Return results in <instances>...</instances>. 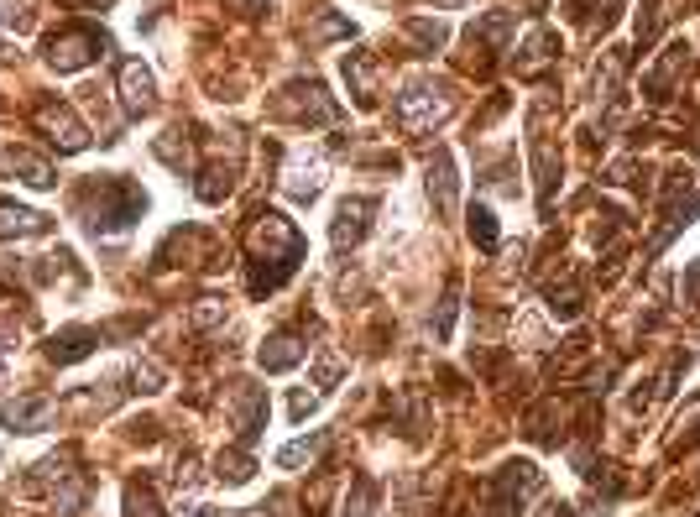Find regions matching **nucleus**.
<instances>
[{
	"instance_id": "obj_1",
	"label": "nucleus",
	"mask_w": 700,
	"mask_h": 517,
	"mask_svg": "<svg viewBox=\"0 0 700 517\" xmlns=\"http://www.w3.org/2000/svg\"><path fill=\"white\" fill-rule=\"evenodd\" d=\"M298 256H303V235L283 220V215H256L251 225V293L262 298L272 288H283L288 272L298 267Z\"/></svg>"
},
{
	"instance_id": "obj_2",
	"label": "nucleus",
	"mask_w": 700,
	"mask_h": 517,
	"mask_svg": "<svg viewBox=\"0 0 700 517\" xmlns=\"http://www.w3.org/2000/svg\"><path fill=\"white\" fill-rule=\"evenodd\" d=\"M79 209H84V225L95 235H115V230H126L147 215V194L131 178H95L84 188Z\"/></svg>"
},
{
	"instance_id": "obj_3",
	"label": "nucleus",
	"mask_w": 700,
	"mask_h": 517,
	"mask_svg": "<svg viewBox=\"0 0 700 517\" xmlns=\"http://www.w3.org/2000/svg\"><path fill=\"white\" fill-rule=\"evenodd\" d=\"M110 53V37L95 32V27H74V32H58L48 42V63L58 68V74H79L84 63H95Z\"/></svg>"
},
{
	"instance_id": "obj_4",
	"label": "nucleus",
	"mask_w": 700,
	"mask_h": 517,
	"mask_svg": "<svg viewBox=\"0 0 700 517\" xmlns=\"http://www.w3.org/2000/svg\"><path fill=\"white\" fill-rule=\"evenodd\" d=\"M32 126H37L42 136H48L58 152H84V147H89V131H84V121H79V115L68 110L63 100H42V105L32 110Z\"/></svg>"
},
{
	"instance_id": "obj_5",
	"label": "nucleus",
	"mask_w": 700,
	"mask_h": 517,
	"mask_svg": "<svg viewBox=\"0 0 700 517\" xmlns=\"http://www.w3.org/2000/svg\"><path fill=\"white\" fill-rule=\"evenodd\" d=\"M450 94L445 89H434V84H413L408 94H398V121L403 131H434L439 121L450 115Z\"/></svg>"
},
{
	"instance_id": "obj_6",
	"label": "nucleus",
	"mask_w": 700,
	"mask_h": 517,
	"mask_svg": "<svg viewBox=\"0 0 700 517\" xmlns=\"http://www.w3.org/2000/svg\"><path fill=\"white\" fill-rule=\"evenodd\" d=\"M277 110L293 115V121H335V100L324 94V84H293L283 100H277Z\"/></svg>"
},
{
	"instance_id": "obj_7",
	"label": "nucleus",
	"mask_w": 700,
	"mask_h": 517,
	"mask_svg": "<svg viewBox=\"0 0 700 517\" xmlns=\"http://www.w3.org/2000/svg\"><path fill=\"white\" fill-rule=\"evenodd\" d=\"M58 418V403L53 397H16V403L0 408V423L16 434H37V429H48V423Z\"/></svg>"
},
{
	"instance_id": "obj_8",
	"label": "nucleus",
	"mask_w": 700,
	"mask_h": 517,
	"mask_svg": "<svg viewBox=\"0 0 700 517\" xmlns=\"http://www.w3.org/2000/svg\"><path fill=\"white\" fill-rule=\"evenodd\" d=\"M371 215H377V204H371V199H345V204L335 209V225H330V241H335V251L356 246L361 235L371 230Z\"/></svg>"
},
{
	"instance_id": "obj_9",
	"label": "nucleus",
	"mask_w": 700,
	"mask_h": 517,
	"mask_svg": "<svg viewBox=\"0 0 700 517\" xmlns=\"http://www.w3.org/2000/svg\"><path fill=\"white\" fill-rule=\"evenodd\" d=\"M429 199H434L439 215H455L460 178H455V157L450 152H434V162H429Z\"/></svg>"
},
{
	"instance_id": "obj_10",
	"label": "nucleus",
	"mask_w": 700,
	"mask_h": 517,
	"mask_svg": "<svg viewBox=\"0 0 700 517\" xmlns=\"http://www.w3.org/2000/svg\"><path fill=\"white\" fill-rule=\"evenodd\" d=\"M152 100H157V84H152V74L142 63H121V105L131 110V115H147L152 110Z\"/></svg>"
},
{
	"instance_id": "obj_11",
	"label": "nucleus",
	"mask_w": 700,
	"mask_h": 517,
	"mask_svg": "<svg viewBox=\"0 0 700 517\" xmlns=\"http://www.w3.org/2000/svg\"><path fill=\"white\" fill-rule=\"evenodd\" d=\"M6 173H11L16 183H27V188H53V183H58V178H53V162L37 157V152H27V147H11V152H6Z\"/></svg>"
},
{
	"instance_id": "obj_12",
	"label": "nucleus",
	"mask_w": 700,
	"mask_h": 517,
	"mask_svg": "<svg viewBox=\"0 0 700 517\" xmlns=\"http://www.w3.org/2000/svg\"><path fill=\"white\" fill-rule=\"evenodd\" d=\"M95 345H100V329H84V324H74V329H58V335H53L48 356H53L58 366H74V361H84Z\"/></svg>"
},
{
	"instance_id": "obj_13",
	"label": "nucleus",
	"mask_w": 700,
	"mask_h": 517,
	"mask_svg": "<svg viewBox=\"0 0 700 517\" xmlns=\"http://www.w3.org/2000/svg\"><path fill=\"white\" fill-rule=\"evenodd\" d=\"M267 423V397H262V387H236V429H241V444H251L256 439V429Z\"/></svg>"
},
{
	"instance_id": "obj_14",
	"label": "nucleus",
	"mask_w": 700,
	"mask_h": 517,
	"mask_svg": "<svg viewBox=\"0 0 700 517\" xmlns=\"http://www.w3.org/2000/svg\"><path fill=\"white\" fill-rule=\"evenodd\" d=\"M283 188H288L293 199H314L319 188H324V162L319 157H293L288 173H283Z\"/></svg>"
},
{
	"instance_id": "obj_15",
	"label": "nucleus",
	"mask_w": 700,
	"mask_h": 517,
	"mask_svg": "<svg viewBox=\"0 0 700 517\" xmlns=\"http://www.w3.org/2000/svg\"><path fill=\"white\" fill-rule=\"evenodd\" d=\"M544 298H549V314L554 319H580V309H586V293H580L575 272H565V282H544Z\"/></svg>"
},
{
	"instance_id": "obj_16",
	"label": "nucleus",
	"mask_w": 700,
	"mask_h": 517,
	"mask_svg": "<svg viewBox=\"0 0 700 517\" xmlns=\"http://www.w3.org/2000/svg\"><path fill=\"white\" fill-rule=\"evenodd\" d=\"M21 241V235H48V215H37L27 204H0V241Z\"/></svg>"
},
{
	"instance_id": "obj_17",
	"label": "nucleus",
	"mask_w": 700,
	"mask_h": 517,
	"mask_svg": "<svg viewBox=\"0 0 700 517\" xmlns=\"http://www.w3.org/2000/svg\"><path fill=\"white\" fill-rule=\"evenodd\" d=\"M256 361H262V371H293L303 361V340L298 335H272L262 350H256Z\"/></svg>"
},
{
	"instance_id": "obj_18",
	"label": "nucleus",
	"mask_w": 700,
	"mask_h": 517,
	"mask_svg": "<svg viewBox=\"0 0 700 517\" xmlns=\"http://www.w3.org/2000/svg\"><path fill=\"white\" fill-rule=\"evenodd\" d=\"M230 188H236V162H215V168H204V173H199L194 194H199L204 204H220Z\"/></svg>"
},
{
	"instance_id": "obj_19",
	"label": "nucleus",
	"mask_w": 700,
	"mask_h": 517,
	"mask_svg": "<svg viewBox=\"0 0 700 517\" xmlns=\"http://www.w3.org/2000/svg\"><path fill=\"white\" fill-rule=\"evenodd\" d=\"M512 27H518V16H512V11H492V16H481L476 27H471V42H492V47H507Z\"/></svg>"
},
{
	"instance_id": "obj_20",
	"label": "nucleus",
	"mask_w": 700,
	"mask_h": 517,
	"mask_svg": "<svg viewBox=\"0 0 700 517\" xmlns=\"http://www.w3.org/2000/svg\"><path fill=\"white\" fill-rule=\"evenodd\" d=\"M324 444H330V434H309V439H293L288 444V450H277V465H283V470H293V465H309V460H319L324 455Z\"/></svg>"
},
{
	"instance_id": "obj_21",
	"label": "nucleus",
	"mask_w": 700,
	"mask_h": 517,
	"mask_svg": "<svg viewBox=\"0 0 700 517\" xmlns=\"http://www.w3.org/2000/svg\"><path fill=\"white\" fill-rule=\"evenodd\" d=\"M345 79H350V89H356L361 105L377 100V84H371V58H366V53H350V58H345Z\"/></svg>"
},
{
	"instance_id": "obj_22",
	"label": "nucleus",
	"mask_w": 700,
	"mask_h": 517,
	"mask_svg": "<svg viewBox=\"0 0 700 517\" xmlns=\"http://www.w3.org/2000/svg\"><path fill=\"white\" fill-rule=\"evenodd\" d=\"M371 512H377V481H371V476H356V486H350L340 517H371Z\"/></svg>"
},
{
	"instance_id": "obj_23",
	"label": "nucleus",
	"mask_w": 700,
	"mask_h": 517,
	"mask_svg": "<svg viewBox=\"0 0 700 517\" xmlns=\"http://www.w3.org/2000/svg\"><path fill=\"white\" fill-rule=\"evenodd\" d=\"M685 53H690V47H685V42H674V47H669V58H664L659 68H653V79H648V94H653V100H664L669 79H674V74H680V68H685Z\"/></svg>"
},
{
	"instance_id": "obj_24",
	"label": "nucleus",
	"mask_w": 700,
	"mask_h": 517,
	"mask_svg": "<svg viewBox=\"0 0 700 517\" xmlns=\"http://www.w3.org/2000/svg\"><path fill=\"white\" fill-rule=\"evenodd\" d=\"M152 152L162 157V162H168V168H194V147H189V141H178V131H168V136H157L152 141Z\"/></svg>"
},
{
	"instance_id": "obj_25",
	"label": "nucleus",
	"mask_w": 700,
	"mask_h": 517,
	"mask_svg": "<svg viewBox=\"0 0 700 517\" xmlns=\"http://www.w3.org/2000/svg\"><path fill=\"white\" fill-rule=\"evenodd\" d=\"M251 470H256V465H251V455H246V450H225V455L215 460V476H220L225 486H241V481H251Z\"/></svg>"
},
{
	"instance_id": "obj_26",
	"label": "nucleus",
	"mask_w": 700,
	"mask_h": 517,
	"mask_svg": "<svg viewBox=\"0 0 700 517\" xmlns=\"http://www.w3.org/2000/svg\"><path fill=\"white\" fill-rule=\"evenodd\" d=\"M471 241L481 246V251H497L502 246V235H497V220H492V209H471Z\"/></svg>"
},
{
	"instance_id": "obj_27",
	"label": "nucleus",
	"mask_w": 700,
	"mask_h": 517,
	"mask_svg": "<svg viewBox=\"0 0 700 517\" xmlns=\"http://www.w3.org/2000/svg\"><path fill=\"white\" fill-rule=\"evenodd\" d=\"M408 37H413L418 47H424V53H434V47H439V42H445V21H429V16H413V21H408Z\"/></svg>"
},
{
	"instance_id": "obj_28",
	"label": "nucleus",
	"mask_w": 700,
	"mask_h": 517,
	"mask_svg": "<svg viewBox=\"0 0 700 517\" xmlns=\"http://www.w3.org/2000/svg\"><path fill=\"white\" fill-rule=\"evenodd\" d=\"M126 517H162L157 497H152L142 481H131V486H126Z\"/></svg>"
},
{
	"instance_id": "obj_29",
	"label": "nucleus",
	"mask_w": 700,
	"mask_h": 517,
	"mask_svg": "<svg viewBox=\"0 0 700 517\" xmlns=\"http://www.w3.org/2000/svg\"><path fill=\"white\" fill-rule=\"evenodd\" d=\"M455 309H460V282H450V288H445V298H439V319H434V335H439V340H450Z\"/></svg>"
},
{
	"instance_id": "obj_30",
	"label": "nucleus",
	"mask_w": 700,
	"mask_h": 517,
	"mask_svg": "<svg viewBox=\"0 0 700 517\" xmlns=\"http://www.w3.org/2000/svg\"><path fill=\"white\" fill-rule=\"evenodd\" d=\"M549 47H554V32H533V37H528V47H523V53H528V58H523V68H539V63L549 58Z\"/></svg>"
},
{
	"instance_id": "obj_31",
	"label": "nucleus",
	"mask_w": 700,
	"mask_h": 517,
	"mask_svg": "<svg viewBox=\"0 0 700 517\" xmlns=\"http://www.w3.org/2000/svg\"><path fill=\"white\" fill-rule=\"evenodd\" d=\"M653 32H659V0H643V11H638V42H653Z\"/></svg>"
},
{
	"instance_id": "obj_32",
	"label": "nucleus",
	"mask_w": 700,
	"mask_h": 517,
	"mask_svg": "<svg viewBox=\"0 0 700 517\" xmlns=\"http://www.w3.org/2000/svg\"><path fill=\"white\" fill-rule=\"evenodd\" d=\"M220 319H225V303H220V298H199L194 324H220Z\"/></svg>"
},
{
	"instance_id": "obj_33",
	"label": "nucleus",
	"mask_w": 700,
	"mask_h": 517,
	"mask_svg": "<svg viewBox=\"0 0 700 517\" xmlns=\"http://www.w3.org/2000/svg\"><path fill=\"white\" fill-rule=\"evenodd\" d=\"M131 376H136V392H157V387H162V371H157L152 361H142Z\"/></svg>"
},
{
	"instance_id": "obj_34",
	"label": "nucleus",
	"mask_w": 700,
	"mask_h": 517,
	"mask_svg": "<svg viewBox=\"0 0 700 517\" xmlns=\"http://www.w3.org/2000/svg\"><path fill=\"white\" fill-rule=\"evenodd\" d=\"M314 382H319V387H335V382H340V361H335V356H319Z\"/></svg>"
},
{
	"instance_id": "obj_35",
	"label": "nucleus",
	"mask_w": 700,
	"mask_h": 517,
	"mask_svg": "<svg viewBox=\"0 0 700 517\" xmlns=\"http://www.w3.org/2000/svg\"><path fill=\"white\" fill-rule=\"evenodd\" d=\"M340 32H350V21H345V16H324L319 27H314V42H324V37H340Z\"/></svg>"
},
{
	"instance_id": "obj_36",
	"label": "nucleus",
	"mask_w": 700,
	"mask_h": 517,
	"mask_svg": "<svg viewBox=\"0 0 700 517\" xmlns=\"http://www.w3.org/2000/svg\"><path fill=\"white\" fill-rule=\"evenodd\" d=\"M685 303H690V309H700V262L685 267Z\"/></svg>"
},
{
	"instance_id": "obj_37",
	"label": "nucleus",
	"mask_w": 700,
	"mask_h": 517,
	"mask_svg": "<svg viewBox=\"0 0 700 517\" xmlns=\"http://www.w3.org/2000/svg\"><path fill=\"white\" fill-rule=\"evenodd\" d=\"M314 403H319V397H314V392H293V418H303V413H314Z\"/></svg>"
},
{
	"instance_id": "obj_38",
	"label": "nucleus",
	"mask_w": 700,
	"mask_h": 517,
	"mask_svg": "<svg viewBox=\"0 0 700 517\" xmlns=\"http://www.w3.org/2000/svg\"><path fill=\"white\" fill-rule=\"evenodd\" d=\"M0 21H16V0H0Z\"/></svg>"
},
{
	"instance_id": "obj_39",
	"label": "nucleus",
	"mask_w": 700,
	"mask_h": 517,
	"mask_svg": "<svg viewBox=\"0 0 700 517\" xmlns=\"http://www.w3.org/2000/svg\"><path fill=\"white\" fill-rule=\"evenodd\" d=\"M189 517H225V512H215V507H194Z\"/></svg>"
},
{
	"instance_id": "obj_40",
	"label": "nucleus",
	"mask_w": 700,
	"mask_h": 517,
	"mask_svg": "<svg viewBox=\"0 0 700 517\" xmlns=\"http://www.w3.org/2000/svg\"><path fill=\"white\" fill-rule=\"evenodd\" d=\"M0 63H11V47L6 42H0Z\"/></svg>"
}]
</instances>
